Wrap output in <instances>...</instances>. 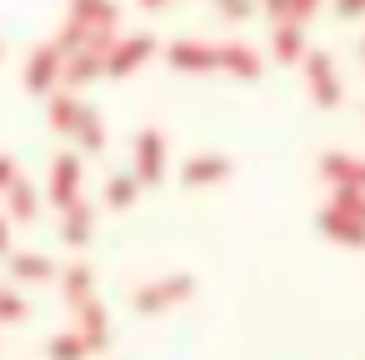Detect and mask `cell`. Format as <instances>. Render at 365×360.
Returning <instances> with one entry per match:
<instances>
[{"label": "cell", "instance_id": "obj_18", "mask_svg": "<svg viewBox=\"0 0 365 360\" xmlns=\"http://www.w3.org/2000/svg\"><path fill=\"white\" fill-rule=\"evenodd\" d=\"M21 315H26V305H21L11 290H0V320H21Z\"/></svg>", "mask_w": 365, "mask_h": 360}, {"label": "cell", "instance_id": "obj_3", "mask_svg": "<svg viewBox=\"0 0 365 360\" xmlns=\"http://www.w3.org/2000/svg\"><path fill=\"white\" fill-rule=\"evenodd\" d=\"M145 56H150V36H135V41L115 46V56H110L106 66H110V76H125V71H130V66H140Z\"/></svg>", "mask_w": 365, "mask_h": 360}, {"label": "cell", "instance_id": "obj_13", "mask_svg": "<svg viewBox=\"0 0 365 360\" xmlns=\"http://www.w3.org/2000/svg\"><path fill=\"white\" fill-rule=\"evenodd\" d=\"M66 210H71V215H66V235L81 245V240H86V230H91V210H86V205H66Z\"/></svg>", "mask_w": 365, "mask_h": 360}, {"label": "cell", "instance_id": "obj_20", "mask_svg": "<svg viewBox=\"0 0 365 360\" xmlns=\"http://www.w3.org/2000/svg\"><path fill=\"white\" fill-rule=\"evenodd\" d=\"M215 6H220L225 16H235V21H240V16H250V0H215Z\"/></svg>", "mask_w": 365, "mask_h": 360}, {"label": "cell", "instance_id": "obj_16", "mask_svg": "<svg viewBox=\"0 0 365 360\" xmlns=\"http://www.w3.org/2000/svg\"><path fill=\"white\" fill-rule=\"evenodd\" d=\"M51 355H56V360H81V355H86V340H81V335H61V340L51 345Z\"/></svg>", "mask_w": 365, "mask_h": 360}, {"label": "cell", "instance_id": "obj_9", "mask_svg": "<svg viewBox=\"0 0 365 360\" xmlns=\"http://www.w3.org/2000/svg\"><path fill=\"white\" fill-rule=\"evenodd\" d=\"M225 170H230V165H225L220 155H200L195 165H185V180H190V185H200V180H220Z\"/></svg>", "mask_w": 365, "mask_h": 360}, {"label": "cell", "instance_id": "obj_10", "mask_svg": "<svg viewBox=\"0 0 365 360\" xmlns=\"http://www.w3.org/2000/svg\"><path fill=\"white\" fill-rule=\"evenodd\" d=\"M275 56H280V61H295V56H300V26H295V21H280V31H275Z\"/></svg>", "mask_w": 365, "mask_h": 360}, {"label": "cell", "instance_id": "obj_6", "mask_svg": "<svg viewBox=\"0 0 365 360\" xmlns=\"http://www.w3.org/2000/svg\"><path fill=\"white\" fill-rule=\"evenodd\" d=\"M170 61H175V66H185V71H210V66H220V61H215V51H205V46H175V51H170Z\"/></svg>", "mask_w": 365, "mask_h": 360}, {"label": "cell", "instance_id": "obj_11", "mask_svg": "<svg viewBox=\"0 0 365 360\" xmlns=\"http://www.w3.org/2000/svg\"><path fill=\"white\" fill-rule=\"evenodd\" d=\"M81 115H86V110H81L71 96H56V101H51V120H56L61 130H76V125H81Z\"/></svg>", "mask_w": 365, "mask_h": 360}, {"label": "cell", "instance_id": "obj_14", "mask_svg": "<svg viewBox=\"0 0 365 360\" xmlns=\"http://www.w3.org/2000/svg\"><path fill=\"white\" fill-rule=\"evenodd\" d=\"M16 275H26V280H46V275H51V260H41V255H16Z\"/></svg>", "mask_w": 365, "mask_h": 360}, {"label": "cell", "instance_id": "obj_17", "mask_svg": "<svg viewBox=\"0 0 365 360\" xmlns=\"http://www.w3.org/2000/svg\"><path fill=\"white\" fill-rule=\"evenodd\" d=\"M130 195H135V180H130V175L110 180V205H130Z\"/></svg>", "mask_w": 365, "mask_h": 360}, {"label": "cell", "instance_id": "obj_19", "mask_svg": "<svg viewBox=\"0 0 365 360\" xmlns=\"http://www.w3.org/2000/svg\"><path fill=\"white\" fill-rule=\"evenodd\" d=\"M270 6V16H280V21H295V0H265ZM300 26V21H295Z\"/></svg>", "mask_w": 365, "mask_h": 360}, {"label": "cell", "instance_id": "obj_1", "mask_svg": "<svg viewBox=\"0 0 365 360\" xmlns=\"http://www.w3.org/2000/svg\"><path fill=\"white\" fill-rule=\"evenodd\" d=\"M61 76V51L56 46H46V51H36L31 56V66H26V86L31 91H51V81Z\"/></svg>", "mask_w": 365, "mask_h": 360}, {"label": "cell", "instance_id": "obj_23", "mask_svg": "<svg viewBox=\"0 0 365 360\" xmlns=\"http://www.w3.org/2000/svg\"><path fill=\"white\" fill-rule=\"evenodd\" d=\"M145 6H160V0H145Z\"/></svg>", "mask_w": 365, "mask_h": 360}, {"label": "cell", "instance_id": "obj_22", "mask_svg": "<svg viewBox=\"0 0 365 360\" xmlns=\"http://www.w3.org/2000/svg\"><path fill=\"white\" fill-rule=\"evenodd\" d=\"M6 245H11V235H6V220H0V255H6Z\"/></svg>", "mask_w": 365, "mask_h": 360}, {"label": "cell", "instance_id": "obj_15", "mask_svg": "<svg viewBox=\"0 0 365 360\" xmlns=\"http://www.w3.org/2000/svg\"><path fill=\"white\" fill-rule=\"evenodd\" d=\"M66 290H71V300H76V305H86V295H91V270H86V265H76V270L66 275Z\"/></svg>", "mask_w": 365, "mask_h": 360}, {"label": "cell", "instance_id": "obj_21", "mask_svg": "<svg viewBox=\"0 0 365 360\" xmlns=\"http://www.w3.org/2000/svg\"><path fill=\"white\" fill-rule=\"evenodd\" d=\"M11 180H16V170H11V160H6V155H0V190H6Z\"/></svg>", "mask_w": 365, "mask_h": 360}, {"label": "cell", "instance_id": "obj_2", "mask_svg": "<svg viewBox=\"0 0 365 360\" xmlns=\"http://www.w3.org/2000/svg\"><path fill=\"white\" fill-rule=\"evenodd\" d=\"M76 180H81V165H76V155H61V160H56V175H51L56 205H76Z\"/></svg>", "mask_w": 365, "mask_h": 360}, {"label": "cell", "instance_id": "obj_4", "mask_svg": "<svg viewBox=\"0 0 365 360\" xmlns=\"http://www.w3.org/2000/svg\"><path fill=\"white\" fill-rule=\"evenodd\" d=\"M180 295H190V280H185V275H180V280H165V285H155V290H140L135 305H140V310H160V305H170V300H180Z\"/></svg>", "mask_w": 365, "mask_h": 360}, {"label": "cell", "instance_id": "obj_12", "mask_svg": "<svg viewBox=\"0 0 365 360\" xmlns=\"http://www.w3.org/2000/svg\"><path fill=\"white\" fill-rule=\"evenodd\" d=\"M6 190H11V210H16L21 220H31V215H36V195H31V185H21V180H11Z\"/></svg>", "mask_w": 365, "mask_h": 360}, {"label": "cell", "instance_id": "obj_8", "mask_svg": "<svg viewBox=\"0 0 365 360\" xmlns=\"http://www.w3.org/2000/svg\"><path fill=\"white\" fill-rule=\"evenodd\" d=\"M215 61H220V66H230V71H235V76H245V81H255V71H260V61H255L250 51H240V46H230V51H220Z\"/></svg>", "mask_w": 365, "mask_h": 360}, {"label": "cell", "instance_id": "obj_5", "mask_svg": "<svg viewBox=\"0 0 365 360\" xmlns=\"http://www.w3.org/2000/svg\"><path fill=\"white\" fill-rule=\"evenodd\" d=\"M310 81H315V101H320V106H335V101H340V86H335L325 56H310Z\"/></svg>", "mask_w": 365, "mask_h": 360}, {"label": "cell", "instance_id": "obj_7", "mask_svg": "<svg viewBox=\"0 0 365 360\" xmlns=\"http://www.w3.org/2000/svg\"><path fill=\"white\" fill-rule=\"evenodd\" d=\"M140 180H160V135L155 130L140 135Z\"/></svg>", "mask_w": 365, "mask_h": 360}]
</instances>
